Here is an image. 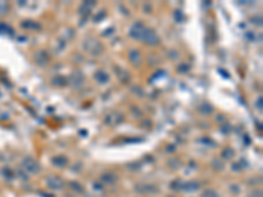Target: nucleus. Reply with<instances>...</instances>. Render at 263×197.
Here are the masks:
<instances>
[{"label": "nucleus", "instance_id": "nucleus-6", "mask_svg": "<svg viewBox=\"0 0 263 197\" xmlns=\"http://www.w3.org/2000/svg\"><path fill=\"white\" fill-rule=\"evenodd\" d=\"M232 155H233V151L232 150H228V152L224 151V156H232Z\"/></svg>", "mask_w": 263, "mask_h": 197}, {"label": "nucleus", "instance_id": "nucleus-5", "mask_svg": "<svg viewBox=\"0 0 263 197\" xmlns=\"http://www.w3.org/2000/svg\"><path fill=\"white\" fill-rule=\"evenodd\" d=\"M203 197H217L216 192L212 189H208V190H205V192L203 193Z\"/></svg>", "mask_w": 263, "mask_h": 197}, {"label": "nucleus", "instance_id": "nucleus-3", "mask_svg": "<svg viewBox=\"0 0 263 197\" xmlns=\"http://www.w3.org/2000/svg\"><path fill=\"white\" fill-rule=\"evenodd\" d=\"M48 185L50 188L58 189V188H62L63 187V183H62L61 179H58V177H50V179H48Z\"/></svg>", "mask_w": 263, "mask_h": 197}, {"label": "nucleus", "instance_id": "nucleus-4", "mask_svg": "<svg viewBox=\"0 0 263 197\" xmlns=\"http://www.w3.org/2000/svg\"><path fill=\"white\" fill-rule=\"evenodd\" d=\"M199 187H200V184H199V183L190 181V183H185V184H184V185H183V189L185 190V192H192V190L197 189Z\"/></svg>", "mask_w": 263, "mask_h": 197}, {"label": "nucleus", "instance_id": "nucleus-2", "mask_svg": "<svg viewBox=\"0 0 263 197\" xmlns=\"http://www.w3.org/2000/svg\"><path fill=\"white\" fill-rule=\"evenodd\" d=\"M24 167H25V170L27 171H29V172H32V174H36V172H38V164L33 160V159H30V158H27V159L24 160Z\"/></svg>", "mask_w": 263, "mask_h": 197}, {"label": "nucleus", "instance_id": "nucleus-1", "mask_svg": "<svg viewBox=\"0 0 263 197\" xmlns=\"http://www.w3.org/2000/svg\"><path fill=\"white\" fill-rule=\"evenodd\" d=\"M139 38H141V40H144L145 42H147L149 45H157V43H158V37L155 34V32H153L150 29L142 30V33H141Z\"/></svg>", "mask_w": 263, "mask_h": 197}]
</instances>
